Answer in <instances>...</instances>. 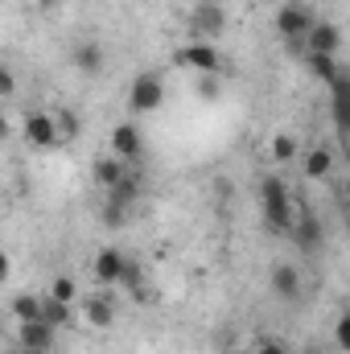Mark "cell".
<instances>
[{
  "label": "cell",
  "instance_id": "31",
  "mask_svg": "<svg viewBox=\"0 0 350 354\" xmlns=\"http://www.w3.org/2000/svg\"><path fill=\"white\" fill-rule=\"evenodd\" d=\"M305 354H317V351H305Z\"/></svg>",
  "mask_w": 350,
  "mask_h": 354
},
{
  "label": "cell",
  "instance_id": "25",
  "mask_svg": "<svg viewBox=\"0 0 350 354\" xmlns=\"http://www.w3.org/2000/svg\"><path fill=\"white\" fill-rule=\"evenodd\" d=\"M334 342H338V351L350 354V309L338 317V326H334Z\"/></svg>",
  "mask_w": 350,
  "mask_h": 354
},
{
  "label": "cell",
  "instance_id": "13",
  "mask_svg": "<svg viewBox=\"0 0 350 354\" xmlns=\"http://www.w3.org/2000/svg\"><path fill=\"white\" fill-rule=\"evenodd\" d=\"M342 50V29L334 21H317L305 37V54H338Z\"/></svg>",
  "mask_w": 350,
  "mask_h": 354
},
{
  "label": "cell",
  "instance_id": "27",
  "mask_svg": "<svg viewBox=\"0 0 350 354\" xmlns=\"http://www.w3.org/2000/svg\"><path fill=\"white\" fill-rule=\"evenodd\" d=\"M140 280H145V272H140V264H136V260H128V272H124V284H128V288H136Z\"/></svg>",
  "mask_w": 350,
  "mask_h": 354
},
{
  "label": "cell",
  "instance_id": "9",
  "mask_svg": "<svg viewBox=\"0 0 350 354\" xmlns=\"http://www.w3.org/2000/svg\"><path fill=\"white\" fill-rule=\"evenodd\" d=\"M124 272H128V256L120 248H103L95 260H91V276L99 288H111V284H124Z\"/></svg>",
  "mask_w": 350,
  "mask_h": 354
},
{
  "label": "cell",
  "instance_id": "16",
  "mask_svg": "<svg viewBox=\"0 0 350 354\" xmlns=\"http://www.w3.org/2000/svg\"><path fill=\"white\" fill-rule=\"evenodd\" d=\"M334 161H338V157H334L330 145H313V149L301 157V174L309 177V181H326V177L334 174Z\"/></svg>",
  "mask_w": 350,
  "mask_h": 354
},
{
  "label": "cell",
  "instance_id": "4",
  "mask_svg": "<svg viewBox=\"0 0 350 354\" xmlns=\"http://www.w3.org/2000/svg\"><path fill=\"white\" fill-rule=\"evenodd\" d=\"M177 62H181L185 71H194V79H198V75H223V71H227L219 46H214V41H194V37L177 50Z\"/></svg>",
  "mask_w": 350,
  "mask_h": 354
},
{
  "label": "cell",
  "instance_id": "17",
  "mask_svg": "<svg viewBox=\"0 0 350 354\" xmlns=\"http://www.w3.org/2000/svg\"><path fill=\"white\" fill-rule=\"evenodd\" d=\"M8 309H12L17 322H42V317H46V297H37V292H17V297L8 301Z\"/></svg>",
  "mask_w": 350,
  "mask_h": 354
},
{
  "label": "cell",
  "instance_id": "11",
  "mask_svg": "<svg viewBox=\"0 0 350 354\" xmlns=\"http://www.w3.org/2000/svg\"><path fill=\"white\" fill-rule=\"evenodd\" d=\"M71 66H75L79 75H87V79H99L103 66H107V54H103L99 41H79V46L71 50Z\"/></svg>",
  "mask_w": 350,
  "mask_h": 354
},
{
  "label": "cell",
  "instance_id": "30",
  "mask_svg": "<svg viewBox=\"0 0 350 354\" xmlns=\"http://www.w3.org/2000/svg\"><path fill=\"white\" fill-rule=\"evenodd\" d=\"M21 354H50V351H21Z\"/></svg>",
  "mask_w": 350,
  "mask_h": 354
},
{
  "label": "cell",
  "instance_id": "18",
  "mask_svg": "<svg viewBox=\"0 0 350 354\" xmlns=\"http://www.w3.org/2000/svg\"><path fill=\"white\" fill-rule=\"evenodd\" d=\"M305 66H309V75H313L317 83H326V87L342 75V66H338L334 54H305Z\"/></svg>",
  "mask_w": 350,
  "mask_h": 354
},
{
  "label": "cell",
  "instance_id": "20",
  "mask_svg": "<svg viewBox=\"0 0 350 354\" xmlns=\"http://www.w3.org/2000/svg\"><path fill=\"white\" fill-rule=\"evenodd\" d=\"M46 322H50L54 330H71V326H75V305L46 297Z\"/></svg>",
  "mask_w": 350,
  "mask_h": 354
},
{
  "label": "cell",
  "instance_id": "23",
  "mask_svg": "<svg viewBox=\"0 0 350 354\" xmlns=\"http://www.w3.org/2000/svg\"><path fill=\"white\" fill-rule=\"evenodd\" d=\"M194 95H198L202 103H214V99L223 95V83H219V75H198V79H194Z\"/></svg>",
  "mask_w": 350,
  "mask_h": 354
},
{
  "label": "cell",
  "instance_id": "19",
  "mask_svg": "<svg viewBox=\"0 0 350 354\" xmlns=\"http://www.w3.org/2000/svg\"><path fill=\"white\" fill-rule=\"evenodd\" d=\"M83 317H87V326H95V330H107L116 322V305L107 297H91L87 305H83Z\"/></svg>",
  "mask_w": 350,
  "mask_h": 354
},
{
  "label": "cell",
  "instance_id": "10",
  "mask_svg": "<svg viewBox=\"0 0 350 354\" xmlns=\"http://www.w3.org/2000/svg\"><path fill=\"white\" fill-rule=\"evenodd\" d=\"M268 284H272V292H276L280 301H288V305H297V301H301V292H305L297 264H272V272H268Z\"/></svg>",
  "mask_w": 350,
  "mask_h": 354
},
{
  "label": "cell",
  "instance_id": "14",
  "mask_svg": "<svg viewBox=\"0 0 350 354\" xmlns=\"http://www.w3.org/2000/svg\"><path fill=\"white\" fill-rule=\"evenodd\" d=\"M54 326L42 317V322H17V342H21V351H50L54 346Z\"/></svg>",
  "mask_w": 350,
  "mask_h": 354
},
{
  "label": "cell",
  "instance_id": "1",
  "mask_svg": "<svg viewBox=\"0 0 350 354\" xmlns=\"http://www.w3.org/2000/svg\"><path fill=\"white\" fill-rule=\"evenodd\" d=\"M260 214H264V227L276 231V235H288L293 223H297V206H293V194L280 177H260Z\"/></svg>",
  "mask_w": 350,
  "mask_h": 354
},
{
  "label": "cell",
  "instance_id": "12",
  "mask_svg": "<svg viewBox=\"0 0 350 354\" xmlns=\"http://www.w3.org/2000/svg\"><path fill=\"white\" fill-rule=\"evenodd\" d=\"M330 111H334L338 132L350 140V71H342V75L330 83Z\"/></svg>",
  "mask_w": 350,
  "mask_h": 354
},
{
  "label": "cell",
  "instance_id": "29",
  "mask_svg": "<svg viewBox=\"0 0 350 354\" xmlns=\"http://www.w3.org/2000/svg\"><path fill=\"white\" fill-rule=\"evenodd\" d=\"M33 4H37V8H50V4H58V0H33Z\"/></svg>",
  "mask_w": 350,
  "mask_h": 354
},
{
  "label": "cell",
  "instance_id": "24",
  "mask_svg": "<svg viewBox=\"0 0 350 354\" xmlns=\"http://www.w3.org/2000/svg\"><path fill=\"white\" fill-rule=\"evenodd\" d=\"M50 297H54V301H66V305H75V301H79V284H75L71 276H54V284H50Z\"/></svg>",
  "mask_w": 350,
  "mask_h": 354
},
{
  "label": "cell",
  "instance_id": "6",
  "mask_svg": "<svg viewBox=\"0 0 350 354\" xmlns=\"http://www.w3.org/2000/svg\"><path fill=\"white\" fill-rule=\"evenodd\" d=\"M288 239L297 243L301 256H317V252L326 248V227H322V218H317L309 206H297V223H293Z\"/></svg>",
  "mask_w": 350,
  "mask_h": 354
},
{
  "label": "cell",
  "instance_id": "8",
  "mask_svg": "<svg viewBox=\"0 0 350 354\" xmlns=\"http://www.w3.org/2000/svg\"><path fill=\"white\" fill-rule=\"evenodd\" d=\"M107 149H111L120 161L136 165V161L145 157V132H140L132 120H124V124H116V128H111V136H107Z\"/></svg>",
  "mask_w": 350,
  "mask_h": 354
},
{
  "label": "cell",
  "instance_id": "28",
  "mask_svg": "<svg viewBox=\"0 0 350 354\" xmlns=\"http://www.w3.org/2000/svg\"><path fill=\"white\" fill-rule=\"evenodd\" d=\"M12 91H17V79H12V71H0V95L8 99Z\"/></svg>",
  "mask_w": 350,
  "mask_h": 354
},
{
  "label": "cell",
  "instance_id": "21",
  "mask_svg": "<svg viewBox=\"0 0 350 354\" xmlns=\"http://www.w3.org/2000/svg\"><path fill=\"white\" fill-rule=\"evenodd\" d=\"M297 136H288V132H276L272 136V161H280V165H288V161H297Z\"/></svg>",
  "mask_w": 350,
  "mask_h": 354
},
{
  "label": "cell",
  "instance_id": "22",
  "mask_svg": "<svg viewBox=\"0 0 350 354\" xmlns=\"http://www.w3.org/2000/svg\"><path fill=\"white\" fill-rule=\"evenodd\" d=\"M58 128H62V140L71 145V140L83 132V120H79V111H75V107H58Z\"/></svg>",
  "mask_w": 350,
  "mask_h": 354
},
{
  "label": "cell",
  "instance_id": "15",
  "mask_svg": "<svg viewBox=\"0 0 350 354\" xmlns=\"http://www.w3.org/2000/svg\"><path fill=\"white\" fill-rule=\"evenodd\" d=\"M128 161H120L116 153H107V157H95V165H91V177H95V185L99 189H116L124 177H128Z\"/></svg>",
  "mask_w": 350,
  "mask_h": 354
},
{
  "label": "cell",
  "instance_id": "3",
  "mask_svg": "<svg viewBox=\"0 0 350 354\" xmlns=\"http://www.w3.org/2000/svg\"><path fill=\"white\" fill-rule=\"evenodd\" d=\"M185 25H190L194 41H214V37H223V29H227V8H223L219 0H198V4L190 8Z\"/></svg>",
  "mask_w": 350,
  "mask_h": 354
},
{
  "label": "cell",
  "instance_id": "26",
  "mask_svg": "<svg viewBox=\"0 0 350 354\" xmlns=\"http://www.w3.org/2000/svg\"><path fill=\"white\" fill-rule=\"evenodd\" d=\"M252 354H288V346H284L280 338H264V342H260Z\"/></svg>",
  "mask_w": 350,
  "mask_h": 354
},
{
  "label": "cell",
  "instance_id": "7",
  "mask_svg": "<svg viewBox=\"0 0 350 354\" xmlns=\"http://www.w3.org/2000/svg\"><path fill=\"white\" fill-rule=\"evenodd\" d=\"M313 25H317V17H313L309 4H301V0H288V4H280V12H276V33H280L284 41H305Z\"/></svg>",
  "mask_w": 350,
  "mask_h": 354
},
{
  "label": "cell",
  "instance_id": "2",
  "mask_svg": "<svg viewBox=\"0 0 350 354\" xmlns=\"http://www.w3.org/2000/svg\"><path fill=\"white\" fill-rule=\"evenodd\" d=\"M161 103H165V79L157 71H145L132 79V87H128V111L132 115H153Z\"/></svg>",
  "mask_w": 350,
  "mask_h": 354
},
{
  "label": "cell",
  "instance_id": "5",
  "mask_svg": "<svg viewBox=\"0 0 350 354\" xmlns=\"http://www.w3.org/2000/svg\"><path fill=\"white\" fill-rule=\"evenodd\" d=\"M21 132H25V145H29V149H37V153H50V149H58V145H62L58 115H50V111H29V115H25V124H21Z\"/></svg>",
  "mask_w": 350,
  "mask_h": 354
}]
</instances>
